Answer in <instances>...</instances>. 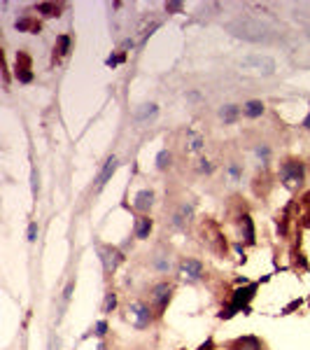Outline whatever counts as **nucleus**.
I'll return each mask as SVG.
<instances>
[{"instance_id": "obj_4", "label": "nucleus", "mask_w": 310, "mask_h": 350, "mask_svg": "<svg viewBox=\"0 0 310 350\" xmlns=\"http://www.w3.org/2000/svg\"><path fill=\"white\" fill-rule=\"evenodd\" d=\"M98 257H100L103 271H105L107 276L115 273V271L119 269V264L126 259L122 248H117V245H98Z\"/></svg>"}, {"instance_id": "obj_14", "label": "nucleus", "mask_w": 310, "mask_h": 350, "mask_svg": "<svg viewBox=\"0 0 310 350\" xmlns=\"http://www.w3.org/2000/svg\"><path fill=\"white\" fill-rule=\"evenodd\" d=\"M233 350H264V343L259 341L257 336H240L231 343Z\"/></svg>"}, {"instance_id": "obj_9", "label": "nucleus", "mask_w": 310, "mask_h": 350, "mask_svg": "<svg viewBox=\"0 0 310 350\" xmlns=\"http://www.w3.org/2000/svg\"><path fill=\"white\" fill-rule=\"evenodd\" d=\"M33 63H31V56L26 52H19L17 54V80L28 84V82H33Z\"/></svg>"}, {"instance_id": "obj_2", "label": "nucleus", "mask_w": 310, "mask_h": 350, "mask_svg": "<svg viewBox=\"0 0 310 350\" xmlns=\"http://www.w3.org/2000/svg\"><path fill=\"white\" fill-rule=\"evenodd\" d=\"M226 31L233 33L236 37L249 40V42L268 40V28H266L261 21H254V19H236V21L226 24Z\"/></svg>"}, {"instance_id": "obj_3", "label": "nucleus", "mask_w": 310, "mask_h": 350, "mask_svg": "<svg viewBox=\"0 0 310 350\" xmlns=\"http://www.w3.org/2000/svg\"><path fill=\"white\" fill-rule=\"evenodd\" d=\"M306 178V166L299 159H287L280 163V180H282L287 187H296L301 185Z\"/></svg>"}, {"instance_id": "obj_35", "label": "nucleus", "mask_w": 310, "mask_h": 350, "mask_svg": "<svg viewBox=\"0 0 310 350\" xmlns=\"http://www.w3.org/2000/svg\"><path fill=\"white\" fill-rule=\"evenodd\" d=\"M229 173H231V175H233V178H236V180L240 178V168H238V166H236V163H233V166H231V168H229Z\"/></svg>"}, {"instance_id": "obj_12", "label": "nucleus", "mask_w": 310, "mask_h": 350, "mask_svg": "<svg viewBox=\"0 0 310 350\" xmlns=\"http://www.w3.org/2000/svg\"><path fill=\"white\" fill-rule=\"evenodd\" d=\"M154 206V191L152 189H142L135 194V201H133V208L140 210V213H150V208Z\"/></svg>"}, {"instance_id": "obj_20", "label": "nucleus", "mask_w": 310, "mask_h": 350, "mask_svg": "<svg viewBox=\"0 0 310 350\" xmlns=\"http://www.w3.org/2000/svg\"><path fill=\"white\" fill-rule=\"evenodd\" d=\"M219 117L224 119V124H233L240 117V108L238 105H224V108L219 110Z\"/></svg>"}, {"instance_id": "obj_23", "label": "nucleus", "mask_w": 310, "mask_h": 350, "mask_svg": "<svg viewBox=\"0 0 310 350\" xmlns=\"http://www.w3.org/2000/svg\"><path fill=\"white\" fill-rule=\"evenodd\" d=\"M152 264H154V269L159 271V273H168V271H170V259H168V255H156V257L152 259Z\"/></svg>"}, {"instance_id": "obj_30", "label": "nucleus", "mask_w": 310, "mask_h": 350, "mask_svg": "<svg viewBox=\"0 0 310 350\" xmlns=\"http://www.w3.org/2000/svg\"><path fill=\"white\" fill-rule=\"evenodd\" d=\"M198 163H201V166H198V171H201V173H213L215 166L210 161H205V159H203V161H198Z\"/></svg>"}, {"instance_id": "obj_31", "label": "nucleus", "mask_w": 310, "mask_h": 350, "mask_svg": "<svg viewBox=\"0 0 310 350\" xmlns=\"http://www.w3.org/2000/svg\"><path fill=\"white\" fill-rule=\"evenodd\" d=\"M198 350H215L213 336H210V339H205V343H201V346H198Z\"/></svg>"}, {"instance_id": "obj_7", "label": "nucleus", "mask_w": 310, "mask_h": 350, "mask_svg": "<svg viewBox=\"0 0 310 350\" xmlns=\"http://www.w3.org/2000/svg\"><path fill=\"white\" fill-rule=\"evenodd\" d=\"M128 313L133 318V324H135V329H147L154 320V315H152V308L147 304H142V301H131L128 304Z\"/></svg>"}, {"instance_id": "obj_16", "label": "nucleus", "mask_w": 310, "mask_h": 350, "mask_svg": "<svg viewBox=\"0 0 310 350\" xmlns=\"http://www.w3.org/2000/svg\"><path fill=\"white\" fill-rule=\"evenodd\" d=\"M68 52H70V35H59L56 37V47H54V61H59Z\"/></svg>"}, {"instance_id": "obj_8", "label": "nucleus", "mask_w": 310, "mask_h": 350, "mask_svg": "<svg viewBox=\"0 0 310 350\" xmlns=\"http://www.w3.org/2000/svg\"><path fill=\"white\" fill-rule=\"evenodd\" d=\"M180 278H185L186 283H198V280L203 278V264L198 259H191V257H186V259L180 261Z\"/></svg>"}, {"instance_id": "obj_11", "label": "nucleus", "mask_w": 310, "mask_h": 350, "mask_svg": "<svg viewBox=\"0 0 310 350\" xmlns=\"http://www.w3.org/2000/svg\"><path fill=\"white\" fill-rule=\"evenodd\" d=\"M117 166H119V161H117V157H110L105 163H103V171L98 173V178H96V191H100V189L107 185V180L115 175L117 171Z\"/></svg>"}, {"instance_id": "obj_6", "label": "nucleus", "mask_w": 310, "mask_h": 350, "mask_svg": "<svg viewBox=\"0 0 310 350\" xmlns=\"http://www.w3.org/2000/svg\"><path fill=\"white\" fill-rule=\"evenodd\" d=\"M240 68H245V70L264 72V75H273V72H275V61L271 59V56L252 54V56H245V59L240 61Z\"/></svg>"}, {"instance_id": "obj_5", "label": "nucleus", "mask_w": 310, "mask_h": 350, "mask_svg": "<svg viewBox=\"0 0 310 350\" xmlns=\"http://www.w3.org/2000/svg\"><path fill=\"white\" fill-rule=\"evenodd\" d=\"M170 296H173V285L170 283H156L150 289V304H154L156 315H163V311L170 304Z\"/></svg>"}, {"instance_id": "obj_1", "label": "nucleus", "mask_w": 310, "mask_h": 350, "mask_svg": "<svg viewBox=\"0 0 310 350\" xmlns=\"http://www.w3.org/2000/svg\"><path fill=\"white\" fill-rule=\"evenodd\" d=\"M257 283H252V285H248V287H238L236 292H233V296H231V304L226 306V308H221V313L217 315L219 320H231L236 313H245L249 315L252 313V308H249V301L254 299V294H257Z\"/></svg>"}, {"instance_id": "obj_33", "label": "nucleus", "mask_w": 310, "mask_h": 350, "mask_svg": "<svg viewBox=\"0 0 310 350\" xmlns=\"http://www.w3.org/2000/svg\"><path fill=\"white\" fill-rule=\"evenodd\" d=\"M299 306H301V299H294V301H292V304H289V306H287V308H284L282 313H284V315H287V313H292L294 308H299Z\"/></svg>"}, {"instance_id": "obj_17", "label": "nucleus", "mask_w": 310, "mask_h": 350, "mask_svg": "<svg viewBox=\"0 0 310 350\" xmlns=\"http://www.w3.org/2000/svg\"><path fill=\"white\" fill-rule=\"evenodd\" d=\"M243 115L252 117V119L261 117V115H264V103H261V100H248V103L243 105Z\"/></svg>"}, {"instance_id": "obj_28", "label": "nucleus", "mask_w": 310, "mask_h": 350, "mask_svg": "<svg viewBox=\"0 0 310 350\" xmlns=\"http://www.w3.org/2000/svg\"><path fill=\"white\" fill-rule=\"evenodd\" d=\"M105 332H107V322H105V320L96 322V327H93V334H96L98 339H103V336H105Z\"/></svg>"}, {"instance_id": "obj_27", "label": "nucleus", "mask_w": 310, "mask_h": 350, "mask_svg": "<svg viewBox=\"0 0 310 350\" xmlns=\"http://www.w3.org/2000/svg\"><path fill=\"white\" fill-rule=\"evenodd\" d=\"M126 61V52H119V54H112L110 59L105 61V65H110V68H115V65H119V63Z\"/></svg>"}, {"instance_id": "obj_25", "label": "nucleus", "mask_w": 310, "mask_h": 350, "mask_svg": "<svg viewBox=\"0 0 310 350\" xmlns=\"http://www.w3.org/2000/svg\"><path fill=\"white\" fill-rule=\"evenodd\" d=\"M115 308H117V294L112 292V289H110V292L105 294V301H103V313L110 315L112 311H115Z\"/></svg>"}, {"instance_id": "obj_29", "label": "nucleus", "mask_w": 310, "mask_h": 350, "mask_svg": "<svg viewBox=\"0 0 310 350\" xmlns=\"http://www.w3.org/2000/svg\"><path fill=\"white\" fill-rule=\"evenodd\" d=\"M28 241L31 243L37 241V224L35 222H31V224H28Z\"/></svg>"}, {"instance_id": "obj_37", "label": "nucleus", "mask_w": 310, "mask_h": 350, "mask_svg": "<svg viewBox=\"0 0 310 350\" xmlns=\"http://www.w3.org/2000/svg\"><path fill=\"white\" fill-rule=\"evenodd\" d=\"M308 33H310V28H308Z\"/></svg>"}, {"instance_id": "obj_32", "label": "nucleus", "mask_w": 310, "mask_h": 350, "mask_svg": "<svg viewBox=\"0 0 310 350\" xmlns=\"http://www.w3.org/2000/svg\"><path fill=\"white\" fill-rule=\"evenodd\" d=\"M182 7H185L182 2H168V5H166V12H180Z\"/></svg>"}, {"instance_id": "obj_34", "label": "nucleus", "mask_w": 310, "mask_h": 350, "mask_svg": "<svg viewBox=\"0 0 310 350\" xmlns=\"http://www.w3.org/2000/svg\"><path fill=\"white\" fill-rule=\"evenodd\" d=\"M257 154L266 161V159H268V147H266V145H259V147H257Z\"/></svg>"}, {"instance_id": "obj_18", "label": "nucleus", "mask_w": 310, "mask_h": 350, "mask_svg": "<svg viewBox=\"0 0 310 350\" xmlns=\"http://www.w3.org/2000/svg\"><path fill=\"white\" fill-rule=\"evenodd\" d=\"M154 115H156V105H154V103H145L140 108H135V112H133L135 122H147V119Z\"/></svg>"}, {"instance_id": "obj_24", "label": "nucleus", "mask_w": 310, "mask_h": 350, "mask_svg": "<svg viewBox=\"0 0 310 350\" xmlns=\"http://www.w3.org/2000/svg\"><path fill=\"white\" fill-rule=\"evenodd\" d=\"M170 163H173V154H170L168 150H161L159 157H156V168H159V171H166V168H170Z\"/></svg>"}, {"instance_id": "obj_21", "label": "nucleus", "mask_w": 310, "mask_h": 350, "mask_svg": "<svg viewBox=\"0 0 310 350\" xmlns=\"http://www.w3.org/2000/svg\"><path fill=\"white\" fill-rule=\"evenodd\" d=\"M35 9H37V14H42V17H59L61 14V7L54 5V2H40Z\"/></svg>"}, {"instance_id": "obj_22", "label": "nucleus", "mask_w": 310, "mask_h": 350, "mask_svg": "<svg viewBox=\"0 0 310 350\" xmlns=\"http://www.w3.org/2000/svg\"><path fill=\"white\" fill-rule=\"evenodd\" d=\"M201 147H203V135L189 131V133H186V150H189V152H198Z\"/></svg>"}, {"instance_id": "obj_15", "label": "nucleus", "mask_w": 310, "mask_h": 350, "mask_svg": "<svg viewBox=\"0 0 310 350\" xmlns=\"http://www.w3.org/2000/svg\"><path fill=\"white\" fill-rule=\"evenodd\" d=\"M243 222H240V229H243V238L248 245H254L257 243V233H254V222H252V217L249 215H243L240 217Z\"/></svg>"}, {"instance_id": "obj_36", "label": "nucleus", "mask_w": 310, "mask_h": 350, "mask_svg": "<svg viewBox=\"0 0 310 350\" xmlns=\"http://www.w3.org/2000/svg\"><path fill=\"white\" fill-rule=\"evenodd\" d=\"M303 126H306V128H308V131H310V112H308V115H306V119H303Z\"/></svg>"}, {"instance_id": "obj_10", "label": "nucleus", "mask_w": 310, "mask_h": 350, "mask_svg": "<svg viewBox=\"0 0 310 350\" xmlns=\"http://www.w3.org/2000/svg\"><path fill=\"white\" fill-rule=\"evenodd\" d=\"M191 217H194V203H182L180 210L170 220V226L173 229H186V224L191 222Z\"/></svg>"}, {"instance_id": "obj_26", "label": "nucleus", "mask_w": 310, "mask_h": 350, "mask_svg": "<svg viewBox=\"0 0 310 350\" xmlns=\"http://www.w3.org/2000/svg\"><path fill=\"white\" fill-rule=\"evenodd\" d=\"M72 289H75V280H68V285H65V289H63V296H61V311H65V306H68V301H70Z\"/></svg>"}, {"instance_id": "obj_13", "label": "nucleus", "mask_w": 310, "mask_h": 350, "mask_svg": "<svg viewBox=\"0 0 310 350\" xmlns=\"http://www.w3.org/2000/svg\"><path fill=\"white\" fill-rule=\"evenodd\" d=\"M152 226H154V222H152V217H147V215H142V217H138L135 220V238L138 241H147L150 238V233H152Z\"/></svg>"}, {"instance_id": "obj_19", "label": "nucleus", "mask_w": 310, "mask_h": 350, "mask_svg": "<svg viewBox=\"0 0 310 350\" xmlns=\"http://www.w3.org/2000/svg\"><path fill=\"white\" fill-rule=\"evenodd\" d=\"M14 28L17 31H31V33H40V21L33 17H24V19H19L17 24H14Z\"/></svg>"}]
</instances>
